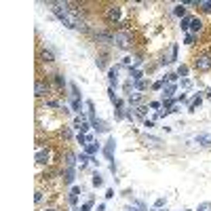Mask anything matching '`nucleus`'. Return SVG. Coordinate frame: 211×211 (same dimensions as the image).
<instances>
[{
  "label": "nucleus",
  "mask_w": 211,
  "mask_h": 211,
  "mask_svg": "<svg viewBox=\"0 0 211 211\" xmlns=\"http://www.w3.org/2000/svg\"><path fill=\"white\" fill-rule=\"evenodd\" d=\"M114 44L118 49H129L131 46V34L129 32H116L114 34Z\"/></svg>",
  "instance_id": "obj_1"
},
{
  "label": "nucleus",
  "mask_w": 211,
  "mask_h": 211,
  "mask_svg": "<svg viewBox=\"0 0 211 211\" xmlns=\"http://www.w3.org/2000/svg\"><path fill=\"white\" fill-rule=\"evenodd\" d=\"M194 68L201 70V72H207V70H211V55H201V57H196Z\"/></svg>",
  "instance_id": "obj_2"
},
{
  "label": "nucleus",
  "mask_w": 211,
  "mask_h": 211,
  "mask_svg": "<svg viewBox=\"0 0 211 211\" xmlns=\"http://www.w3.org/2000/svg\"><path fill=\"white\" fill-rule=\"evenodd\" d=\"M49 158H51V150H49V148H44V150H38V152H36V162H40V165L49 162Z\"/></svg>",
  "instance_id": "obj_3"
},
{
  "label": "nucleus",
  "mask_w": 211,
  "mask_h": 211,
  "mask_svg": "<svg viewBox=\"0 0 211 211\" xmlns=\"http://www.w3.org/2000/svg\"><path fill=\"white\" fill-rule=\"evenodd\" d=\"M106 17H108L110 21H118V19H121V7H110V9L106 11Z\"/></svg>",
  "instance_id": "obj_4"
},
{
  "label": "nucleus",
  "mask_w": 211,
  "mask_h": 211,
  "mask_svg": "<svg viewBox=\"0 0 211 211\" xmlns=\"http://www.w3.org/2000/svg\"><path fill=\"white\" fill-rule=\"evenodd\" d=\"M46 93H49V85L42 82V80H38V82H36V95H38V97H44Z\"/></svg>",
  "instance_id": "obj_5"
},
{
  "label": "nucleus",
  "mask_w": 211,
  "mask_h": 211,
  "mask_svg": "<svg viewBox=\"0 0 211 211\" xmlns=\"http://www.w3.org/2000/svg\"><path fill=\"white\" fill-rule=\"evenodd\" d=\"M63 158H65V167H68V169H72V167H74V162H76V156H74L72 152H68Z\"/></svg>",
  "instance_id": "obj_6"
},
{
  "label": "nucleus",
  "mask_w": 211,
  "mask_h": 211,
  "mask_svg": "<svg viewBox=\"0 0 211 211\" xmlns=\"http://www.w3.org/2000/svg\"><path fill=\"white\" fill-rule=\"evenodd\" d=\"M173 15H177V17H184V15H186V7H184V4H177V7L173 9Z\"/></svg>",
  "instance_id": "obj_7"
},
{
  "label": "nucleus",
  "mask_w": 211,
  "mask_h": 211,
  "mask_svg": "<svg viewBox=\"0 0 211 211\" xmlns=\"http://www.w3.org/2000/svg\"><path fill=\"white\" fill-rule=\"evenodd\" d=\"M114 144H116L114 139H110V142H108V146H106V156H108V158H112V150H114Z\"/></svg>",
  "instance_id": "obj_8"
},
{
  "label": "nucleus",
  "mask_w": 211,
  "mask_h": 211,
  "mask_svg": "<svg viewBox=\"0 0 211 211\" xmlns=\"http://www.w3.org/2000/svg\"><path fill=\"white\" fill-rule=\"evenodd\" d=\"M40 57H42V61H53V59H55L51 51H42V55H40Z\"/></svg>",
  "instance_id": "obj_9"
},
{
  "label": "nucleus",
  "mask_w": 211,
  "mask_h": 211,
  "mask_svg": "<svg viewBox=\"0 0 211 211\" xmlns=\"http://www.w3.org/2000/svg\"><path fill=\"white\" fill-rule=\"evenodd\" d=\"M190 23H192V17H184V19H182V30H188Z\"/></svg>",
  "instance_id": "obj_10"
},
{
  "label": "nucleus",
  "mask_w": 211,
  "mask_h": 211,
  "mask_svg": "<svg viewBox=\"0 0 211 211\" xmlns=\"http://www.w3.org/2000/svg\"><path fill=\"white\" fill-rule=\"evenodd\" d=\"M72 182H74V171L68 169V171H65V184H72Z\"/></svg>",
  "instance_id": "obj_11"
},
{
  "label": "nucleus",
  "mask_w": 211,
  "mask_h": 211,
  "mask_svg": "<svg viewBox=\"0 0 211 211\" xmlns=\"http://www.w3.org/2000/svg\"><path fill=\"white\" fill-rule=\"evenodd\" d=\"M190 26H192V30H194V32H199V30L203 28V23H201V19H192Z\"/></svg>",
  "instance_id": "obj_12"
},
{
  "label": "nucleus",
  "mask_w": 211,
  "mask_h": 211,
  "mask_svg": "<svg viewBox=\"0 0 211 211\" xmlns=\"http://www.w3.org/2000/svg\"><path fill=\"white\" fill-rule=\"evenodd\" d=\"M108 78H110L112 85H116V70H110V72H108Z\"/></svg>",
  "instance_id": "obj_13"
},
{
  "label": "nucleus",
  "mask_w": 211,
  "mask_h": 211,
  "mask_svg": "<svg viewBox=\"0 0 211 211\" xmlns=\"http://www.w3.org/2000/svg\"><path fill=\"white\" fill-rule=\"evenodd\" d=\"M131 76H133V80H142V72L139 70H131Z\"/></svg>",
  "instance_id": "obj_14"
},
{
  "label": "nucleus",
  "mask_w": 211,
  "mask_h": 211,
  "mask_svg": "<svg viewBox=\"0 0 211 211\" xmlns=\"http://www.w3.org/2000/svg\"><path fill=\"white\" fill-rule=\"evenodd\" d=\"M199 7H201L203 11H207V13H211V2H199Z\"/></svg>",
  "instance_id": "obj_15"
},
{
  "label": "nucleus",
  "mask_w": 211,
  "mask_h": 211,
  "mask_svg": "<svg viewBox=\"0 0 211 211\" xmlns=\"http://www.w3.org/2000/svg\"><path fill=\"white\" fill-rule=\"evenodd\" d=\"M101 184H104V179L95 173V175H93V186H101Z\"/></svg>",
  "instance_id": "obj_16"
},
{
  "label": "nucleus",
  "mask_w": 211,
  "mask_h": 211,
  "mask_svg": "<svg viewBox=\"0 0 211 211\" xmlns=\"http://www.w3.org/2000/svg\"><path fill=\"white\" fill-rule=\"evenodd\" d=\"M199 142H201L203 146H209V137H207V135H201V137H199Z\"/></svg>",
  "instance_id": "obj_17"
},
{
  "label": "nucleus",
  "mask_w": 211,
  "mask_h": 211,
  "mask_svg": "<svg viewBox=\"0 0 211 211\" xmlns=\"http://www.w3.org/2000/svg\"><path fill=\"white\" fill-rule=\"evenodd\" d=\"M97 148H99L97 144H91V146H87V152H89V154H93V152H95Z\"/></svg>",
  "instance_id": "obj_18"
},
{
  "label": "nucleus",
  "mask_w": 211,
  "mask_h": 211,
  "mask_svg": "<svg viewBox=\"0 0 211 211\" xmlns=\"http://www.w3.org/2000/svg\"><path fill=\"white\" fill-rule=\"evenodd\" d=\"M139 97H142V95H139V93H135V95H131V97H129V101H131V104H137V101H139Z\"/></svg>",
  "instance_id": "obj_19"
},
{
  "label": "nucleus",
  "mask_w": 211,
  "mask_h": 211,
  "mask_svg": "<svg viewBox=\"0 0 211 211\" xmlns=\"http://www.w3.org/2000/svg\"><path fill=\"white\" fill-rule=\"evenodd\" d=\"M55 82H57V85H59V87H63V85H65V80H63V78H61V76H59V74H57V76H55Z\"/></svg>",
  "instance_id": "obj_20"
},
{
  "label": "nucleus",
  "mask_w": 211,
  "mask_h": 211,
  "mask_svg": "<svg viewBox=\"0 0 211 211\" xmlns=\"http://www.w3.org/2000/svg\"><path fill=\"white\" fill-rule=\"evenodd\" d=\"M192 42H194V36L188 34V36H186V44H192Z\"/></svg>",
  "instance_id": "obj_21"
},
{
  "label": "nucleus",
  "mask_w": 211,
  "mask_h": 211,
  "mask_svg": "<svg viewBox=\"0 0 211 211\" xmlns=\"http://www.w3.org/2000/svg\"><path fill=\"white\" fill-rule=\"evenodd\" d=\"M179 74H188V68H186V65H179Z\"/></svg>",
  "instance_id": "obj_22"
},
{
  "label": "nucleus",
  "mask_w": 211,
  "mask_h": 211,
  "mask_svg": "<svg viewBox=\"0 0 211 211\" xmlns=\"http://www.w3.org/2000/svg\"><path fill=\"white\" fill-rule=\"evenodd\" d=\"M91 205H93V201H89L87 205H82V211H89V209H91Z\"/></svg>",
  "instance_id": "obj_23"
},
{
  "label": "nucleus",
  "mask_w": 211,
  "mask_h": 211,
  "mask_svg": "<svg viewBox=\"0 0 211 211\" xmlns=\"http://www.w3.org/2000/svg\"><path fill=\"white\" fill-rule=\"evenodd\" d=\"M137 89H146V80H139L137 82Z\"/></svg>",
  "instance_id": "obj_24"
},
{
  "label": "nucleus",
  "mask_w": 211,
  "mask_h": 211,
  "mask_svg": "<svg viewBox=\"0 0 211 211\" xmlns=\"http://www.w3.org/2000/svg\"><path fill=\"white\" fill-rule=\"evenodd\" d=\"M207 95H209V97H211V91H209V93H207Z\"/></svg>",
  "instance_id": "obj_25"
},
{
  "label": "nucleus",
  "mask_w": 211,
  "mask_h": 211,
  "mask_svg": "<svg viewBox=\"0 0 211 211\" xmlns=\"http://www.w3.org/2000/svg\"><path fill=\"white\" fill-rule=\"evenodd\" d=\"M46 211H55V209H46Z\"/></svg>",
  "instance_id": "obj_26"
}]
</instances>
